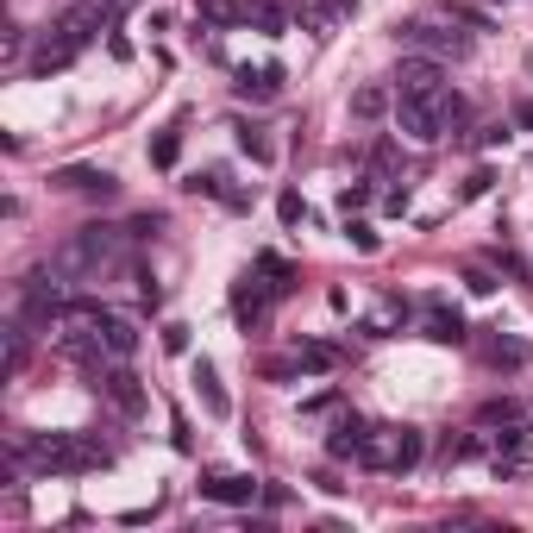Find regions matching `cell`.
Returning <instances> with one entry per match:
<instances>
[{
	"label": "cell",
	"instance_id": "4fadbf2b",
	"mask_svg": "<svg viewBox=\"0 0 533 533\" xmlns=\"http://www.w3.org/2000/svg\"><path fill=\"white\" fill-rule=\"evenodd\" d=\"M95 333H101V345H107V358H132V352H138V327H132L126 314H113V308L101 314Z\"/></svg>",
	"mask_w": 533,
	"mask_h": 533
},
{
	"label": "cell",
	"instance_id": "1f68e13d",
	"mask_svg": "<svg viewBox=\"0 0 533 533\" xmlns=\"http://www.w3.org/2000/svg\"><path fill=\"white\" fill-rule=\"evenodd\" d=\"M465 283H471L477 295H490V289H496V276H490V270H465Z\"/></svg>",
	"mask_w": 533,
	"mask_h": 533
},
{
	"label": "cell",
	"instance_id": "7402d4cb",
	"mask_svg": "<svg viewBox=\"0 0 533 533\" xmlns=\"http://www.w3.org/2000/svg\"><path fill=\"white\" fill-rule=\"evenodd\" d=\"M515 421H521V402H508V396L477 408V427H515Z\"/></svg>",
	"mask_w": 533,
	"mask_h": 533
},
{
	"label": "cell",
	"instance_id": "e0dca14e",
	"mask_svg": "<svg viewBox=\"0 0 533 533\" xmlns=\"http://www.w3.org/2000/svg\"><path fill=\"white\" fill-rule=\"evenodd\" d=\"M189 189H195V195H214L220 207H233V214H245V207H251V195H239L233 182H226V170H207V176H189Z\"/></svg>",
	"mask_w": 533,
	"mask_h": 533
},
{
	"label": "cell",
	"instance_id": "52a82bcc",
	"mask_svg": "<svg viewBox=\"0 0 533 533\" xmlns=\"http://www.w3.org/2000/svg\"><path fill=\"white\" fill-rule=\"evenodd\" d=\"M251 496H258V477H251V471H207V477H201V502L251 508Z\"/></svg>",
	"mask_w": 533,
	"mask_h": 533
},
{
	"label": "cell",
	"instance_id": "7c38bea8",
	"mask_svg": "<svg viewBox=\"0 0 533 533\" xmlns=\"http://www.w3.org/2000/svg\"><path fill=\"white\" fill-rule=\"evenodd\" d=\"M76 57H82V51H76V44H69V38L51 26V32H44V44L32 51V76H51V69H69Z\"/></svg>",
	"mask_w": 533,
	"mask_h": 533
},
{
	"label": "cell",
	"instance_id": "8fae6325",
	"mask_svg": "<svg viewBox=\"0 0 533 533\" xmlns=\"http://www.w3.org/2000/svg\"><path fill=\"white\" fill-rule=\"evenodd\" d=\"M270 301H276V295H270L264 283H251V276H245V283L233 289V320H239V327H245V333H251V327H264V314H270Z\"/></svg>",
	"mask_w": 533,
	"mask_h": 533
},
{
	"label": "cell",
	"instance_id": "7a4b0ae2",
	"mask_svg": "<svg viewBox=\"0 0 533 533\" xmlns=\"http://www.w3.org/2000/svg\"><path fill=\"white\" fill-rule=\"evenodd\" d=\"M396 126L414 145H439L446 132L465 126V95H452V88H439V95H396Z\"/></svg>",
	"mask_w": 533,
	"mask_h": 533
},
{
	"label": "cell",
	"instance_id": "2e32d148",
	"mask_svg": "<svg viewBox=\"0 0 533 533\" xmlns=\"http://www.w3.org/2000/svg\"><path fill=\"white\" fill-rule=\"evenodd\" d=\"M195 389H201V408L214 414V421H226V414H233V396L220 389V370L207 364V358H195Z\"/></svg>",
	"mask_w": 533,
	"mask_h": 533
},
{
	"label": "cell",
	"instance_id": "ac0fdd59",
	"mask_svg": "<svg viewBox=\"0 0 533 533\" xmlns=\"http://www.w3.org/2000/svg\"><path fill=\"white\" fill-rule=\"evenodd\" d=\"M233 88H239L245 101H270L276 88H283V63H264V69H239V82H233Z\"/></svg>",
	"mask_w": 533,
	"mask_h": 533
},
{
	"label": "cell",
	"instance_id": "277c9868",
	"mask_svg": "<svg viewBox=\"0 0 533 533\" xmlns=\"http://www.w3.org/2000/svg\"><path fill=\"white\" fill-rule=\"evenodd\" d=\"M421 452H427L421 427H370L358 465H370V471H396V477H402V471L421 465Z\"/></svg>",
	"mask_w": 533,
	"mask_h": 533
},
{
	"label": "cell",
	"instance_id": "5bb4252c",
	"mask_svg": "<svg viewBox=\"0 0 533 533\" xmlns=\"http://www.w3.org/2000/svg\"><path fill=\"white\" fill-rule=\"evenodd\" d=\"M483 358H490L496 370H527V364H533V345H527L521 333H496L490 345H483Z\"/></svg>",
	"mask_w": 533,
	"mask_h": 533
},
{
	"label": "cell",
	"instance_id": "d6a6232c",
	"mask_svg": "<svg viewBox=\"0 0 533 533\" xmlns=\"http://www.w3.org/2000/svg\"><path fill=\"white\" fill-rule=\"evenodd\" d=\"M333 7H345V13H352V7H358V0H333Z\"/></svg>",
	"mask_w": 533,
	"mask_h": 533
},
{
	"label": "cell",
	"instance_id": "ba28073f",
	"mask_svg": "<svg viewBox=\"0 0 533 533\" xmlns=\"http://www.w3.org/2000/svg\"><path fill=\"white\" fill-rule=\"evenodd\" d=\"M446 88V69H439V57H402V69H396V95H439Z\"/></svg>",
	"mask_w": 533,
	"mask_h": 533
},
{
	"label": "cell",
	"instance_id": "4dcf8cb0",
	"mask_svg": "<svg viewBox=\"0 0 533 533\" xmlns=\"http://www.w3.org/2000/svg\"><path fill=\"white\" fill-rule=\"evenodd\" d=\"M490 182H496V176H490V170H471V182H465V189H458V195H465V201H477V195H483V189H490Z\"/></svg>",
	"mask_w": 533,
	"mask_h": 533
},
{
	"label": "cell",
	"instance_id": "cb8c5ba5",
	"mask_svg": "<svg viewBox=\"0 0 533 533\" xmlns=\"http://www.w3.org/2000/svg\"><path fill=\"white\" fill-rule=\"evenodd\" d=\"M176 157H182V132H157L151 138V164L157 170H176Z\"/></svg>",
	"mask_w": 533,
	"mask_h": 533
},
{
	"label": "cell",
	"instance_id": "d6986e66",
	"mask_svg": "<svg viewBox=\"0 0 533 533\" xmlns=\"http://www.w3.org/2000/svg\"><path fill=\"white\" fill-rule=\"evenodd\" d=\"M258 276H270V295L276 301H283V295H295V283H301V276H295V264H283V258H276V251H264V258H258Z\"/></svg>",
	"mask_w": 533,
	"mask_h": 533
},
{
	"label": "cell",
	"instance_id": "d4e9b609",
	"mask_svg": "<svg viewBox=\"0 0 533 533\" xmlns=\"http://www.w3.org/2000/svg\"><path fill=\"white\" fill-rule=\"evenodd\" d=\"M383 107H389V88H377V82H370V88H358V95H352V113H358V120H377Z\"/></svg>",
	"mask_w": 533,
	"mask_h": 533
},
{
	"label": "cell",
	"instance_id": "5b68a950",
	"mask_svg": "<svg viewBox=\"0 0 533 533\" xmlns=\"http://www.w3.org/2000/svg\"><path fill=\"white\" fill-rule=\"evenodd\" d=\"M396 38L408 44V51H421V57H465L471 51V38L452 32V26H439V19H408Z\"/></svg>",
	"mask_w": 533,
	"mask_h": 533
},
{
	"label": "cell",
	"instance_id": "ffe728a7",
	"mask_svg": "<svg viewBox=\"0 0 533 533\" xmlns=\"http://www.w3.org/2000/svg\"><path fill=\"white\" fill-rule=\"evenodd\" d=\"M421 339H433V345H465V320L439 308V314H427V327H421Z\"/></svg>",
	"mask_w": 533,
	"mask_h": 533
},
{
	"label": "cell",
	"instance_id": "836d02e7",
	"mask_svg": "<svg viewBox=\"0 0 533 533\" xmlns=\"http://www.w3.org/2000/svg\"><path fill=\"white\" fill-rule=\"evenodd\" d=\"M107 7H126V0H107Z\"/></svg>",
	"mask_w": 533,
	"mask_h": 533
},
{
	"label": "cell",
	"instance_id": "484cf974",
	"mask_svg": "<svg viewBox=\"0 0 533 533\" xmlns=\"http://www.w3.org/2000/svg\"><path fill=\"white\" fill-rule=\"evenodd\" d=\"M239 151L251 157V164H270V157H276V151H270V138H264L258 126H239Z\"/></svg>",
	"mask_w": 533,
	"mask_h": 533
},
{
	"label": "cell",
	"instance_id": "8992f818",
	"mask_svg": "<svg viewBox=\"0 0 533 533\" xmlns=\"http://www.w3.org/2000/svg\"><path fill=\"white\" fill-rule=\"evenodd\" d=\"M95 389L120 408V414H145V389H138V377L126 370V358H113V364H101L95 370Z\"/></svg>",
	"mask_w": 533,
	"mask_h": 533
},
{
	"label": "cell",
	"instance_id": "30bf717a",
	"mask_svg": "<svg viewBox=\"0 0 533 533\" xmlns=\"http://www.w3.org/2000/svg\"><path fill=\"white\" fill-rule=\"evenodd\" d=\"M51 189H63V195H113V189H120V182H113L107 170H88V164H69V170H57L51 176Z\"/></svg>",
	"mask_w": 533,
	"mask_h": 533
},
{
	"label": "cell",
	"instance_id": "603a6c76",
	"mask_svg": "<svg viewBox=\"0 0 533 533\" xmlns=\"http://www.w3.org/2000/svg\"><path fill=\"white\" fill-rule=\"evenodd\" d=\"M195 7H201V19H207V26H239V19H245V7H239V0H195Z\"/></svg>",
	"mask_w": 533,
	"mask_h": 533
},
{
	"label": "cell",
	"instance_id": "6da1fadb",
	"mask_svg": "<svg viewBox=\"0 0 533 533\" xmlns=\"http://www.w3.org/2000/svg\"><path fill=\"white\" fill-rule=\"evenodd\" d=\"M13 452L26 458L32 471H44V477H69V471L113 465V446H101L95 433H19Z\"/></svg>",
	"mask_w": 533,
	"mask_h": 533
},
{
	"label": "cell",
	"instance_id": "9a60e30c",
	"mask_svg": "<svg viewBox=\"0 0 533 533\" xmlns=\"http://www.w3.org/2000/svg\"><path fill=\"white\" fill-rule=\"evenodd\" d=\"M364 439H370V427L358 421V414H339L333 433H327V458H358V452H364Z\"/></svg>",
	"mask_w": 533,
	"mask_h": 533
},
{
	"label": "cell",
	"instance_id": "3957f363",
	"mask_svg": "<svg viewBox=\"0 0 533 533\" xmlns=\"http://www.w3.org/2000/svg\"><path fill=\"white\" fill-rule=\"evenodd\" d=\"M120 226H82L76 239H63L57 251H51V264L63 270V276H95V270H107L113 258H120Z\"/></svg>",
	"mask_w": 533,
	"mask_h": 533
},
{
	"label": "cell",
	"instance_id": "44dd1931",
	"mask_svg": "<svg viewBox=\"0 0 533 533\" xmlns=\"http://www.w3.org/2000/svg\"><path fill=\"white\" fill-rule=\"evenodd\" d=\"M295 364H301V370H333L339 352H333V345H320V339H301V345H295Z\"/></svg>",
	"mask_w": 533,
	"mask_h": 533
},
{
	"label": "cell",
	"instance_id": "f546056e",
	"mask_svg": "<svg viewBox=\"0 0 533 533\" xmlns=\"http://www.w3.org/2000/svg\"><path fill=\"white\" fill-rule=\"evenodd\" d=\"M164 352H189V327H176V320H170V327H164Z\"/></svg>",
	"mask_w": 533,
	"mask_h": 533
},
{
	"label": "cell",
	"instance_id": "4316f807",
	"mask_svg": "<svg viewBox=\"0 0 533 533\" xmlns=\"http://www.w3.org/2000/svg\"><path fill=\"white\" fill-rule=\"evenodd\" d=\"M370 207V182H352V189H339V214H358Z\"/></svg>",
	"mask_w": 533,
	"mask_h": 533
},
{
	"label": "cell",
	"instance_id": "9c48e42d",
	"mask_svg": "<svg viewBox=\"0 0 533 533\" xmlns=\"http://www.w3.org/2000/svg\"><path fill=\"white\" fill-rule=\"evenodd\" d=\"M101 19H107V0H76V7L57 19V32L76 44V51H88V44H95V32H101Z\"/></svg>",
	"mask_w": 533,
	"mask_h": 533
},
{
	"label": "cell",
	"instance_id": "83f0119b",
	"mask_svg": "<svg viewBox=\"0 0 533 533\" xmlns=\"http://www.w3.org/2000/svg\"><path fill=\"white\" fill-rule=\"evenodd\" d=\"M345 239H352L358 251H377V233H370L364 220H352V214H345Z\"/></svg>",
	"mask_w": 533,
	"mask_h": 533
},
{
	"label": "cell",
	"instance_id": "f1b7e54d",
	"mask_svg": "<svg viewBox=\"0 0 533 533\" xmlns=\"http://www.w3.org/2000/svg\"><path fill=\"white\" fill-rule=\"evenodd\" d=\"M276 214H283V226H301V220H308V201H301V195H283V201H276Z\"/></svg>",
	"mask_w": 533,
	"mask_h": 533
}]
</instances>
